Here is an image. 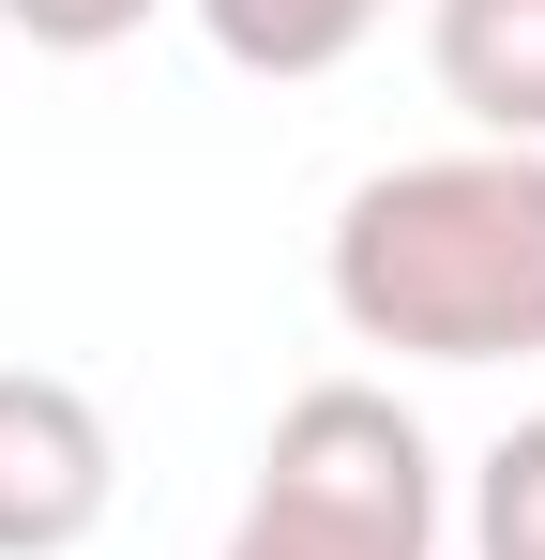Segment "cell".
I'll return each mask as SVG.
<instances>
[{
  "mask_svg": "<svg viewBox=\"0 0 545 560\" xmlns=\"http://www.w3.org/2000/svg\"><path fill=\"white\" fill-rule=\"evenodd\" d=\"M334 318L394 364H531L545 349V152H409L334 212Z\"/></svg>",
  "mask_w": 545,
  "mask_h": 560,
  "instance_id": "1",
  "label": "cell"
},
{
  "mask_svg": "<svg viewBox=\"0 0 545 560\" xmlns=\"http://www.w3.org/2000/svg\"><path fill=\"white\" fill-rule=\"evenodd\" d=\"M228 560H440V440L379 378L288 394L228 515Z\"/></svg>",
  "mask_w": 545,
  "mask_h": 560,
  "instance_id": "2",
  "label": "cell"
},
{
  "mask_svg": "<svg viewBox=\"0 0 545 560\" xmlns=\"http://www.w3.org/2000/svg\"><path fill=\"white\" fill-rule=\"evenodd\" d=\"M121 455H106V409L46 364H0V560H61L106 530Z\"/></svg>",
  "mask_w": 545,
  "mask_h": 560,
  "instance_id": "3",
  "label": "cell"
},
{
  "mask_svg": "<svg viewBox=\"0 0 545 560\" xmlns=\"http://www.w3.org/2000/svg\"><path fill=\"white\" fill-rule=\"evenodd\" d=\"M425 77L469 106V137L545 152V0H425Z\"/></svg>",
  "mask_w": 545,
  "mask_h": 560,
  "instance_id": "4",
  "label": "cell"
},
{
  "mask_svg": "<svg viewBox=\"0 0 545 560\" xmlns=\"http://www.w3.org/2000/svg\"><path fill=\"white\" fill-rule=\"evenodd\" d=\"M394 0H197V31L243 61V77H334Z\"/></svg>",
  "mask_w": 545,
  "mask_h": 560,
  "instance_id": "5",
  "label": "cell"
},
{
  "mask_svg": "<svg viewBox=\"0 0 545 560\" xmlns=\"http://www.w3.org/2000/svg\"><path fill=\"white\" fill-rule=\"evenodd\" d=\"M469 560H545V424H515L469 469Z\"/></svg>",
  "mask_w": 545,
  "mask_h": 560,
  "instance_id": "6",
  "label": "cell"
},
{
  "mask_svg": "<svg viewBox=\"0 0 545 560\" xmlns=\"http://www.w3.org/2000/svg\"><path fill=\"white\" fill-rule=\"evenodd\" d=\"M0 31H15V46H46V61H91V46L152 31V0H0Z\"/></svg>",
  "mask_w": 545,
  "mask_h": 560,
  "instance_id": "7",
  "label": "cell"
}]
</instances>
